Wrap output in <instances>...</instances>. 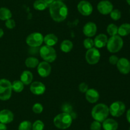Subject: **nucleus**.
<instances>
[{
	"mask_svg": "<svg viewBox=\"0 0 130 130\" xmlns=\"http://www.w3.org/2000/svg\"><path fill=\"white\" fill-rule=\"evenodd\" d=\"M50 14L52 19L57 22H61L68 15V8L62 1L56 0L50 5Z\"/></svg>",
	"mask_w": 130,
	"mask_h": 130,
	"instance_id": "f257e3e1",
	"label": "nucleus"
},
{
	"mask_svg": "<svg viewBox=\"0 0 130 130\" xmlns=\"http://www.w3.org/2000/svg\"><path fill=\"white\" fill-rule=\"evenodd\" d=\"M109 115V108L104 103H99L93 107L91 116L95 121L102 122L107 119Z\"/></svg>",
	"mask_w": 130,
	"mask_h": 130,
	"instance_id": "f03ea898",
	"label": "nucleus"
},
{
	"mask_svg": "<svg viewBox=\"0 0 130 130\" xmlns=\"http://www.w3.org/2000/svg\"><path fill=\"white\" fill-rule=\"evenodd\" d=\"M72 122V118L70 113H62L57 115L53 119V124L55 126L60 129H66L71 126Z\"/></svg>",
	"mask_w": 130,
	"mask_h": 130,
	"instance_id": "7ed1b4c3",
	"label": "nucleus"
},
{
	"mask_svg": "<svg viewBox=\"0 0 130 130\" xmlns=\"http://www.w3.org/2000/svg\"><path fill=\"white\" fill-rule=\"evenodd\" d=\"M123 45L124 42L122 37L117 34L110 36V38L108 39L106 46L108 51L114 54L119 52L123 48Z\"/></svg>",
	"mask_w": 130,
	"mask_h": 130,
	"instance_id": "20e7f679",
	"label": "nucleus"
},
{
	"mask_svg": "<svg viewBox=\"0 0 130 130\" xmlns=\"http://www.w3.org/2000/svg\"><path fill=\"white\" fill-rule=\"evenodd\" d=\"M12 87L10 80L5 79H0V99L6 101L12 94Z\"/></svg>",
	"mask_w": 130,
	"mask_h": 130,
	"instance_id": "39448f33",
	"label": "nucleus"
},
{
	"mask_svg": "<svg viewBox=\"0 0 130 130\" xmlns=\"http://www.w3.org/2000/svg\"><path fill=\"white\" fill-rule=\"evenodd\" d=\"M39 54L41 58L49 63L53 62L57 58V52L53 47L48 45L42 46L39 49Z\"/></svg>",
	"mask_w": 130,
	"mask_h": 130,
	"instance_id": "423d86ee",
	"label": "nucleus"
},
{
	"mask_svg": "<svg viewBox=\"0 0 130 130\" xmlns=\"http://www.w3.org/2000/svg\"><path fill=\"white\" fill-rule=\"evenodd\" d=\"M109 108V113L112 116L115 117H119L121 116L126 111V105L123 101H116L113 102Z\"/></svg>",
	"mask_w": 130,
	"mask_h": 130,
	"instance_id": "0eeeda50",
	"label": "nucleus"
},
{
	"mask_svg": "<svg viewBox=\"0 0 130 130\" xmlns=\"http://www.w3.org/2000/svg\"><path fill=\"white\" fill-rule=\"evenodd\" d=\"M44 36L38 32H34L27 36L26 38V43L30 47H39L43 43Z\"/></svg>",
	"mask_w": 130,
	"mask_h": 130,
	"instance_id": "6e6552de",
	"label": "nucleus"
},
{
	"mask_svg": "<svg viewBox=\"0 0 130 130\" xmlns=\"http://www.w3.org/2000/svg\"><path fill=\"white\" fill-rule=\"evenodd\" d=\"M100 57H101V54H100V51L98 50V48H95V47L88 50L85 55L86 61L88 63L91 65L98 63L100 61Z\"/></svg>",
	"mask_w": 130,
	"mask_h": 130,
	"instance_id": "1a4fd4ad",
	"label": "nucleus"
},
{
	"mask_svg": "<svg viewBox=\"0 0 130 130\" xmlns=\"http://www.w3.org/2000/svg\"><path fill=\"white\" fill-rule=\"evenodd\" d=\"M77 10L83 16H89L93 12V6L90 2L83 0L77 5Z\"/></svg>",
	"mask_w": 130,
	"mask_h": 130,
	"instance_id": "9d476101",
	"label": "nucleus"
},
{
	"mask_svg": "<svg viewBox=\"0 0 130 130\" xmlns=\"http://www.w3.org/2000/svg\"><path fill=\"white\" fill-rule=\"evenodd\" d=\"M97 10L102 15H108L112 11L113 5L108 0H103L100 1L98 4Z\"/></svg>",
	"mask_w": 130,
	"mask_h": 130,
	"instance_id": "9b49d317",
	"label": "nucleus"
},
{
	"mask_svg": "<svg viewBox=\"0 0 130 130\" xmlns=\"http://www.w3.org/2000/svg\"><path fill=\"white\" fill-rule=\"evenodd\" d=\"M116 66L119 72L123 75H127L130 72V61L126 57L119 59Z\"/></svg>",
	"mask_w": 130,
	"mask_h": 130,
	"instance_id": "f8f14e48",
	"label": "nucleus"
},
{
	"mask_svg": "<svg viewBox=\"0 0 130 130\" xmlns=\"http://www.w3.org/2000/svg\"><path fill=\"white\" fill-rule=\"evenodd\" d=\"M37 67H38L37 70H38V74L41 77H47L51 73L52 67L49 62H46V61H42V62H39Z\"/></svg>",
	"mask_w": 130,
	"mask_h": 130,
	"instance_id": "ddd939ff",
	"label": "nucleus"
},
{
	"mask_svg": "<svg viewBox=\"0 0 130 130\" xmlns=\"http://www.w3.org/2000/svg\"><path fill=\"white\" fill-rule=\"evenodd\" d=\"M97 31V27L95 23L93 22H88L83 27V34L88 38L94 36Z\"/></svg>",
	"mask_w": 130,
	"mask_h": 130,
	"instance_id": "4468645a",
	"label": "nucleus"
},
{
	"mask_svg": "<svg viewBox=\"0 0 130 130\" xmlns=\"http://www.w3.org/2000/svg\"><path fill=\"white\" fill-rule=\"evenodd\" d=\"M30 90L34 95H41L46 90V87L43 83L35 81L30 85Z\"/></svg>",
	"mask_w": 130,
	"mask_h": 130,
	"instance_id": "2eb2a0df",
	"label": "nucleus"
},
{
	"mask_svg": "<svg viewBox=\"0 0 130 130\" xmlns=\"http://www.w3.org/2000/svg\"><path fill=\"white\" fill-rule=\"evenodd\" d=\"M14 115L11 111L4 109L0 111V122L3 124H9L13 121Z\"/></svg>",
	"mask_w": 130,
	"mask_h": 130,
	"instance_id": "dca6fc26",
	"label": "nucleus"
},
{
	"mask_svg": "<svg viewBox=\"0 0 130 130\" xmlns=\"http://www.w3.org/2000/svg\"><path fill=\"white\" fill-rule=\"evenodd\" d=\"M85 98L89 103H95L100 98V94L96 89H88V90L85 93Z\"/></svg>",
	"mask_w": 130,
	"mask_h": 130,
	"instance_id": "f3484780",
	"label": "nucleus"
},
{
	"mask_svg": "<svg viewBox=\"0 0 130 130\" xmlns=\"http://www.w3.org/2000/svg\"><path fill=\"white\" fill-rule=\"evenodd\" d=\"M94 45L96 48H101L107 45L108 41V38L107 35L104 33H101L96 36L93 40Z\"/></svg>",
	"mask_w": 130,
	"mask_h": 130,
	"instance_id": "a211bd4d",
	"label": "nucleus"
},
{
	"mask_svg": "<svg viewBox=\"0 0 130 130\" xmlns=\"http://www.w3.org/2000/svg\"><path fill=\"white\" fill-rule=\"evenodd\" d=\"M102 127L104 130H117L118 128V123L113 119H106L102 122Z\"/></svg>",
	"mask_w": 130,
	"mask_h": 130,
	"instance_id": "6ab92c4d",
	"label": "nucleus"
},
{
	"mask_svg": "<svg viewBox=\"0 0 130 130\" xmlns=\"http://www.w3.org/2000/svg\"><path fill=\"white\" fill-rule=\"evenodd\" d=\"M43 42L46 44V45L50 46V47H53L58 42V38L55 34L53 33H50L46 34L43 38Z\"/></svg>",
	"mask_w": 130,
	"mask_h": 130,
	"instance_id": "aec40b11",
	"label": "nucleus"
},
{
	"mask_svg": "<svg viewBox=\"0 0 130 130\" xmlns=\"http://www.w3.org/2000/svg\"><path fill=\"white\" fill-rule=\"evenodd\" d=\"M33 75L30 71L25 70L20 75V80L24 85H29L32 82Z\"/></svg>",
	"mask_w": 130,
	"mask_h": 130,
	"instance_id": "412c9836",
	"label": "nucleus"
},
{
	"mask_svg": "<svg viewBox=\"0 0 130 130\" xmlns=\"http://www.w3.org/2000/svg\"><path fill=\"white\" fill-rule=\"evenodd\" d=\"M130 34V24L124 23L118 28V34L121 37L126 36Z\"/></svg>",
	"mask_w": 130,
	"mask_h": 130,
	"instance_id": "4be33fe9",
	"label": "nucleus"
},
{
	"mask_svg": "<svg viewBox=\"0 0 130 130\" xmlns=\"http://www.w3.org/2000/svg\"><path fill=\"white\" fill-rule=\"evenodd\" d=\"M60 48L63 52L68 53L72 50V48H73V43L69 40H65L61 43Z\"/></svg>",
	"mask_w": 130,
	"mask_h": 130,
	"instance_id": "5701e85b",
	"label": "nucleus"
},
{
	"mask_svg": "<svg viewBox=\"0 0 130 130\" xmlns=\"http://www.w3.org/2000/svg\"><path fill=\"white\" fill-rule=\"evenodd\" d=\"M12 14L8 8L5 7L0 8V20H7L11 19Z\"/></svg>",
	"mask_w": 130,
	"mask_h": 130,
	"instance_id": "b1692460",
	"label": "nucleus"
},
{
	"mask_svg": "<svg viewBox=\"0 0 130 130\" xmlns=\"http://www.w3.org/2000/svg\"><path fill=\"white\" fill-rule=\"evenodd\" d=\"M48 5L44 0H36L33 4V7L36 10L43 11L48 7Z\"/></svg>",
	"mask_w": 130,
	"mask_h": 130,
	"instance_id": "393cba45",
	"label": "nucleus"
},
{
	"mask_svg": "<svg viewBox=\"0 0 130 130\" xmlns=\"http://www.w3.org/2000/svg\"><path fill=\"white\" fill-rule=\"evenodd\" d=\"M39 60L34 57H29L26 59L25 64L26 66L29 68H34L39 64Z\"/></svg>",
	"mask_w": 130,
	"mask_h": 130,
	"instance_id": "a878e982",
	"label": "nucleus"
},
{
	"mask_svg": "<svg viewBox=\"0 0 130 130\" xmlns=\"http://www.w3.org/2000/svg\"><path fill=\"white\" fill-rule=\"evenodd\" d=\"M12 90L15 93H21L24 88V84L21 82V80H17L11 83Z\"/></svg>",
	"mask_w": 130,
	"mask_h": 130,
	"instance_id": "bb28decb",
	"label": "nucleus"
},
{
	"mask_svg": "<svg viewBox=\"0 0 130 130\" xmlns=\"http://www.w3.org/2000/svg\"><path fill=\"white\" fill-rule=\"evenodd\" d=\"M107 32L110 36L117 35L118 33V27L116 24H112V23L109 24L107 28Z\"/></svg>",
	"mask_w": 130,
	"mask_h": 130,
	"instance_id": "cd10ccee",
	"label": "nucleus"
},
{
	"mask_svg": "<svg viewBox=\"0 0 130 130\" xmlns=\"http://www.w3.org/2000/svg\"><path fill=\"white\" fill-rule=\"evenodd\" d=\"M32 123L29 121H24L19 124V130H31Z\"/></svg>",
	"mask_w": 130,
	"mask_h": 130,
	"instance_id": "c85d7f7f",
	"label": "nucleus"
},
{
	"mask_svg": "<svg viewBox=\"0 0 130 130\" xmlns=\"http://www.w3.org/2000/svg\"><path fill=\"white\" fill-rule=\"evenodd\" d=\"M110 15L113 20L116 21V20H119L121 17V12L118 9H113L112 11L110 13Z\"/></svg>",
	"mask_w": 130,
	"mask_h": 130,
	"instance_id": "c756f323",
	"label": "nucleus"
},
{
	"mask_svg": "<svg viewBox=\"0 0 130 130\" xmlns=\"http://www.w3.org/2000/svg\"><path fill=\"white\" fill-rule=\"evenodd\" d=\"M44 127V123L41 120H37L32 125V130H43Z\"/></svg>",
	"mask_w": 130,
	"mask_h": 130,
	"instance_id": "7c9ffc66",
	"label": "nucleus"
},
{
	"mask_svg": "<svg viewBox=\"0 0 130 130\" xmlns=\"http://www.w3.org/2000/svg\"><path fill=\"white\" fill-rule=\"evenodd\" d=\"M83 46L86 49H90L93 48L94 46V41L90 38H87L84 40L83 41Z\"/></svg>",
	"mask_w": 130,
	"mask_h": 130,
	"instance_id": "2f4dec72",
	"label": "nucleus"
},
{
	"mask_svg": "<svg viewBox=\"0 0 130 130\" xmlns=\"http://www.w3.org/2000/svg\"><path fill=\"white\" fill-rule=\"evenodd\" d=\"M32 111L36 113H41L43 110V107L41 103H36L32 106Z\"/></svg>",
	"mask_w": 130,
	"mask_h": 130,
	"instance_id": "473e14b6",
	"label": "nucleus"
},
{
	"mask_svg": "<svg viewBox=\"0 0 130 130\" xmlns=\"http://www.w3.org/2000/svg\"><path fill=\"white\" fill-rule=\"evenodd\" d=\"M62 110L65 113H71L72 112V105L69 103H63L62 106Z\"/></svg>",
	"mask_w": 130,
	"mask_h": 130,
	"instance_id": "72a5a7b5",
	"label": "nucleus"
},
{
	"mask_svg": "<svg viewBox=\"0 0 130 130\" xmlns=\"http://www.w3.org/2000/svg\"><path fill=\"white\" fill-rule=\"evenodd\" d=\"M101 122H99V121H94L90 125V129L91 130H101Z\"/></svg>",
	"mask_w": 130,
	"mask_h": 130,
	"instance_id": "f704fd0d",
	"label": "nucleus"
},
{
	"mask_svg": "<svg viewBox=\"0 0 130 130\" xmlns=\"http://www.w3.org/2000/svg\"><path fill=\"white\" fill-rule=\"evenodd\" d=\"M5 25H6V27L8 28V29H13V28L15 27V20H13V19H8V20H6V22H5Z\"/></svg>",
	"mask_w": 130,
	"mask_h": 130,
	"instance_id": "c9c22d12",
	"label": "nucleus"
},
{
	"mask_svg": "<svg viewBox=\"0 0 130 130\" xmlns=\"http://www.w3.org/2000/svg\"><path fill=\"white\" fill-rule=\"evenodd\" d=\"M88 85L85 82H82L79 85V90L83 93H85L88 90Z\"/></svg>",
	"mask_w": 130,
	"mask_h": 130,
	"instance_id": "e433bc0d",
	"label": "nucleus"
},
{
	"mask_svg": "<svg viewBox=\"0 0 130 130\" xmlns=\"http://www.w3.org/2000/svg\"><path fill=\"white\" fill-rule=\"evenodd\" d=\"M119 57L118 56H115V55H112L109 57V61L111 64L112 65H116V64L118 63V60H119Z\"/></svg>",
	"mask_w": 130,
	"mask_h": 130,
	"instance_id": "4c0bfd02",
	"label": "nucleus"
},
{
	"mask_svg": "<svg viewBox=\"0 0 130 130\" xmlns=\"http://www.w3.org/2000/svg\"><path fill=\"white\" fill-rule=\"evenodd\" d=\"M0 130H7V127L6 124L0 122Z\"/></svg>",
	"mask_w": 130,
	"mask_h": 130,
	"instance_id": "58836bf2",
	"label": "nucleus"
},
{
	"mask_svg": "<svg viewBox=\"0 0 130 130\" xmlns=\"http://www.w3.org/2000/svg\"><path fill=\"white\" fill-rule=\"evenodd\" d=\"M126 119L128 122L130 124V108L126 112Z\"/></svg>",
	"mask_w": 130,
	"mask_h": 130,
	"instance_id": "ea45409f",
	"label": "nucleus"
},
{
	"mask_svg": "<svg viewBox=\"0 0 130 130\" xmlns=\"http://www.w3.org/2000/svg\"><path fill=\"white\" fill-rule=\"evenodd\" d=\"M44 1H45L46 3L47 4H48V5H50V4H52V3L53 2H54L55 1H56V0H44Z\"/></svg>",
	"mask_w": 130,
	"mask_h": 130,
	"instance_id": "a19ab883",
	"label": "nucleus"
},
{
	"mask_svg": "<svg viewBox=\"0 0 130 130\" xmlns=\"http://www.w3.org/2000/svg\"><path fill=\"white\" fill-rule=\"evenodd\" d=\"M4 35V31L1 28H0V38L3 36Z\"/></svg>",
	"mask_w": 130,
	"mask_h": 130,
	"instance_id": "79ce46f5",
	"label": "nucleus"
},
{
	"mask_svg": "<svg viewBox=\"0 0 130 130\" xmlns=\"http://www.w3.org/2000/svg\"><path fill=\"white\" fill-rule=\"evenodd\" d=\"M126 2L128 5H130V0H126Z\"/></svg>",
	"mask_w": 130,
	"mask_h": 130,
	"instance_id": "37998d69",
	"label": "nucleus"
},
{
	"mask_svg": "<svg viewBox=\"0 0 130 130\" xmlns=\"http://www.w3.org/2000/svg\"><path fill=\"white\" fill-rule=\"evenodd\" d=\"M58 1H61V0H58Z\"/></svg>",
	"mask_w": 130,
	"mask_h": 130,
	"instance_id": "c03bdc74",
	"label": "nucleus"
},
{
	"mask_svg": "<svg viewBox=\"0 0 130 130\" xmlns=\"http://www.w3.org/2000/svg\"><path fill=\"white\" fill-rule=\"evenodd\" d=\"M129 130H130V127H129Z\"/></svg>",
	"mask_w": 130,
	"mask_h": 130,
	"instance_id": "a18cd8bd",
	"label": "nucleus"
},
{
	"mask_svg": "<svg viewBox=\"0 0 130 130\" xmlns=\"http://www.w3.org/2000/svg\"><path fill=\"white\" fill-rule=\"evenodd\" d=\"M129 13H130V9H129Z\"/></svg>",
	"mask_w": 130,
	"mask_h": 130,
	"instance_id": "49530a36",
	"label": "nucleus"
}]
</instances>
